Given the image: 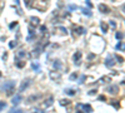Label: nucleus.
Masks as SVG:
<instances>
[{
    "instance_id": "nucleus-1",
    "label": "nucleus",
    "mask_w": 125,
    "mask_h": 113,
    "mask_svg": "<svg viewBox=\"0 0 125 113\" xmlns=\"http://www.w3.org/2000/svg\"><path fill=\"white\" fill-rule=\"evenodd\" d=\"M30 83H31V78H26V79H24V80L21 82V84H20V87H19V92H24V90L30 86Z\"/></svg>"
},
{
    "instance_id": "nucleus-2",
    "label": "nucleus",
    "mask_w": 125,
    "mask_h": 113,
    "mask_svg": "<svg viewBox=\"0 0 125 113\" xmlns=\"http://www.w3.org/2000/svg\"><path fill=\"white\" fill-rule=\"evenodd\" d=\"M40 98H41V94H31L30 97H28L26 102H28V103H33V102H36Z\"/></svg>"
},
{
    "instance_id": "nucleus-3",
    "label": "nucleus",
    "mask_w": 125,
    "mask_h": 113,
    "mask_svg": "<svg viewBox=\"0 0 125 113\" xmlns=\"http://www.w3.org/2000/svg\"><path fill=\"white\" fill-rule=\"evenodd\" d=\"M53 102H54V98H53V97H48V98L44 100L43 107H44V108H49L50 106H53Z\"/></svg>"
},
{
    "instance_id": "nucleus-4",
    "label": "nucleus",
    "mask_w": 125,
    "mask_h": 113,
    "mask_svg": "<svg viewBox=\"0 0 125 113\" xmlns=\"http://www.w3.org/2000/svg\"><path fill=\"white\" fill-rule=\"evenodd\" d=\"M28 57V53L25 52V50H19V52H16V58L18 59H25Z\"/></svg>"
},
{
    "instance_id": "nucleus-5",
    "label": "nucleus",
    "mask_w": 125,
    "mask_h": 113,
    "mask_svg": "<svg viewBox=\"0 0 125 113\" xmlns=\"http://www.w3.org/2000/svg\"><path fill=\"white\" fill-rule=\"evenodd\" d=\"M73 59H74V63H76L79 65L80 64V60H81V52H76L74 54V57H73Z\"/></svg>"
},
{
    "instance_id": "nucleus-6",
    "label": "nucleus",
    "mask_w": 125,
    "mask_h": 113,
    "mask_svg": "<svg viewBox=\"0 0 125 113\" xmlns=\"http://www.w3.org/2000/svg\"><path fill=\"white\" fill-rule=\"evenodd\" d=\"M110 94H116L118 92H119V88L116 87V86H110V87H108V89H106Z\"/></svg>"
},
{
    "instance_id": "nucleus-7",
    "label": "nucleus",
    "mask_w": 125,
    "mask_h": 113,
    "mask_svg": "<svg viewBox=\"0 0 125 113\" xmlns=\"http://www.w3.org/2000/svg\"><path fill=\"white\" fill-rule=\"evenodd\" d=\"M21 99H23V98H21V96H20V94H16V96L13 98V100H11V102H13V104H14V106H16V104H19V103H20V100H21Z\"/></svg>"
},
{
    "instance_id": "nucleus-8",
    "label": "nucleus",
    "mask_w": 125,
    "mask_h": 113,
    "mask_svg": "<svg viewBox=\"0 0 125 113\" xmlns=\"http://www.w3.org/2000/svg\"><path fill=\"white\" fill-rule=\"evenodd\" d=\"M99 9L101 10V13H105V14L110 13V9H109L106 5H104V4H100V5H99Z\"/></svg>"
},
{
    "instance_id": "nucleus-9",
    "label": "nucleus",
    "mask_w": 125,
    "mask_h": 113,
    "mask_svg": "<svg viewBox=\"0 0 125 113\" xmlns=\"http://www.w3.org/2000/svg\"><path fill=\"white\" fill-rule=\"evenodd\" d=\"M79 107L83 108V111H85V112H93V108L89 104H79Z\"/></svg>"
},
{
    "instance_id": "nucleus-10",
    "label": "nucleus",
    "mask_w": 125,
    "mask_h": 113,
    "mask_svg": "<svg viewBox=\"0 0 125 113\" xmlns=\"http://www.w3.org/2000/svg\"><path fill=\"white\" fill-rule=\"evenodd\" d=\"M113 64H114L113 58H108V59H106V62H105V65H106V67H111Z\"/></svg>"
},
{
    "instance_id": "nucleus-11",
    "label": "nucleus",
    "mask_w": 125,
    "mask_h": 113,
    "mask_svg": "<svg viewBox=\"0 0 125 113\" xmlns=\"http://www.w3.org/2000/svg\"><path fill=\"white\" fill-rule=\"evenodd\" d=\"M31 24H33V25H39V19L31 16Z\"/></svg>"
},
{
    "instance_id": "nucleus-12",
    "label": "nucleus",
    "mask_w": 125,
    "mask_h": 113,
    "mask_svg": "<svg viewBox=\"0 0 125 113\" xmlns=\"http://www.w3.org/2000/svg\"><path fill=\"white\" fill-rule=\"evenodd\" d=\"M65 92H66V93H68L69 96H74V94L76 93V90H75V89H66Z\"/></svg>"
},
{
    "instance_id": "nucleus-13",
    "label": "nucleus",
    "mask_w": 125,
    "mask_h": 113,
    "mask_svg": "<svg viewBox=\"0 0 125 113\" xmlns=\"http://www.w3.org/2000/svg\"><path fill=\"white\" fill-rule=\"evenodd\" d=\"M69 103H70V100H68V99H62V100L60 102V104H61V106H68Z\"/></svg>"
},
{
    "instance_id": "nucleus-14",
    "label": "nucleus",
    "mask_w": 125,
    "mask_h": 113,
    "mask_svg": "<svg viewBox=\"0 0 125 113\" xmlns=\"http://www.w3.org/2000/svg\"><path fill=\"white\" fill-rule=\"evenodd\" d=\"M76 30H78V33H79V34H84V32H85V29L83 28V26H79V28H76Z\"/></svg>"
},
{
    "instance_id": "nucleus-15",
    "label": "nucleus",
    "mask_w": 125,
    "mask_h": 113,
    "mask_svg": "<svg viewBox=\"0 0 125 113\" xmlns=\"http://www.w3.org/2000/svg\"><path fill=\"white\" fill-rule=\"evenodd\" d=\"M116 49H124V50H125V44H124V43H119V44L116 45Z\"/></svg>"
},
{
    "instance_id": "nucleus-16",
    "label": "nucleus",
    "mask_w": 125,
    "mask_h": 113,
    "mask_svg": "<svg viewBox=\"0 0 125 113\" xmlns=\"http://www.w3.org/2000/svg\"><path fill=\"white\" fill-rule=\"evenodd\" d=\"M5 107H6V103H5V102H0V111L4 109Z\"/></svg>"
},
{
    "instance_id": "nucleus-17",
    "label": "nucleus",
    "mask_w": 125,
    "mask_h": 113,
    "mask_svg": "<svg viewBox=\"0 0 125 113\" xmlns=\"http://www.w3.org/2000/svg\"><path fill=\"white\" fill-rule=\"evenodd\" d=\"M101 29H103V32L104 33H106V30H108V26L105 24H101Z\"/></svg>"
},
{
    "instance_id": "nucleus-18",
    "label": "nucleus",
    "mask_w": 125,
    "mask_h": 113,
    "mask_svg": "<svg viewBox=\"0 0 125 113\" xmlns=\"http://www.w3.org/2000/svg\"><path fill=\"white\" fill-rule=\"evenodd\" d=\"M33 68H34L35 70H39V64L36 63V62H35V63H33Z\"/></svg>"
},
{
    "instance_id": "nucleus-19",
    "label": "nucleus",
    "mask_w": 125,
    "mask_h": 113,
    "mask_svg": "<svg viewBox=\"0 0 125 113\" xmlns=\"http://www.w3.org/2000/svg\"><path fill=\"white\" fill-rule=\"evenodd\" d=\"M76 77H78V74H76V73H75V74H71V75H70V79H75Z\"/></svg>"
},
{
    "instance_id": "nucleus-20",
    "label": "nucleus",
    "mask_w": 125,
    "mask_h": 113,
    "mask_svg": "<svg viewBox=\"0 0 125 113\" xmlns=\"http://www.w3.org/2000/svg\"><path fill=\"white\" fill-rule=\"evenodd\" d=\"M40 29H41V32H43V33H45V32H46V26H44V25L41 26Z\"/></svg>"
},
{
    "instance_id": "nucleus-21",
    "label": "nucleus",
    "mask_w": 125,
    "mask_h": 113,
    "mask_svg": "<svg viewBox=\"0 0 125 113\" xmlns=\"http://www.w3.org/2000/svg\"><path fill=\"white\" fill-rule=\"evenodd\" d=\"M16 65H18L19 68H23V67H24V63H16Z\"/></svg>"
},
{
    "instance_id": "nucleus-22",
    "label": "nucleus",
    "mask_w": 125,
    "mask_h": 113,
    "mask_svg": "<svg viewBox=\"0 0 125 113\" xmlns=\"http://www.w3.org/2000/svg\"><path fill=\"white\" fill-rule=\"evenodd\" d=\"M116 37L120 39V38H123V34H121V33H118V34H116Z\"/></svg>"
},
{
    "instance_id": "nucleus-23",
    "label": "nucleus",
    "mask_w": 125,
    "mask_h": 113,
    "mask_svg": "<svg viewBox=\"0 0 125 113\" xmlns=\"http://www.w3.org/2000/svg\"><path fill=\"white\" fill-rule=\"evenodd\" d=\"M54 67H56V68H59V67H60V63H54Z\"/></svg>"
},
{
    "instance_id": "nucleus-24",
    "label": "nucleus",
    "mask_w": 125,
    "mask_h": 113,
    "mask_svg": "<svg viewBox=\"0 0 125 113\" xmlns=\"http://www.w3.org/2000/svg\"><path fill=\"white\" fill-rule=\"evenodd\" d=\"M116 58H118V60L120 62V63H121V62H123V58H121V57H116Z\"/></svg>"
},
{
    "instance_id": "nucleus-25",
    "label": "nucleus",
    "mask_w": 125,
    "mask_h": 113,
    "mask_svg": "<svg viewBox=\"0 0 125 113\" xmlns=\"http://www.w3.org/2000/svg\"><path fill=\"white\" fill-rule=\"evenodd\" d=\"M15 3H16V4H19V0H15Z\"/></svg>"
}]
</instances>
